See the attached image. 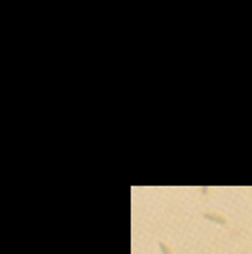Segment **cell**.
<instances>
[{"label": "cell", "mask_w": 252, "mask_h": 254, "mask_svg": "<svg viewBox=\"0 0 252 254\" xmlns=\"http://www.w3.org/2000/svg\"><path fill=\"white\" fill-rule=\"evenodd\" d=\"M159 248H161V252H163V254H173V252H171V248H169L165 243H159Z\"/></svg>", "instance_id": "2"}, {"label": "cell", "mask_w": 252, "mask_h": 254, "mask_svg": "<svg viewBox=\"0 0 252 254\" xmlns=\"http://www.w3.org/2000/svg\"><path fill=\"white\" fill-rule=\"evenodd\" d=\"M205 218H207V220H212V222H216V224H220V226H226V220H224V218H220L218 214H212V213H205Z\"/></svg>", "instance_id": "1"}]
</instances>
